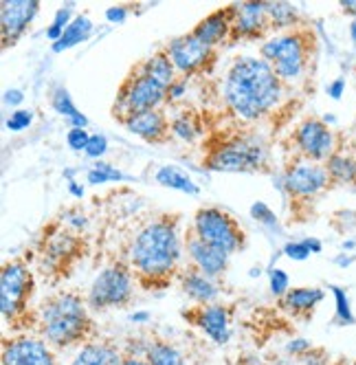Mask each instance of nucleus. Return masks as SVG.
<instances>
[{
    "label": "nucleus",
    "instance_id": "nucleus-1",
    "mask_svg": "<svg viewBox=\"0 0 356 365\" xmlns=\"http://www.w3.org/2000/svg\"><path fill=\"white\" fill-rule=\"evenodd\" d=\"M183 231L178 214H159L150 220L130 245L128 264L137 286L143 291H163L181 275L183 262Z\"/></svg>",
    "mask_w": 356,
    "mask_h": 365
},
{
    "label": "nucleus",
    "instance_id": "nucleus-2",
    "mask_svg": "<svg viewBox=\"0 0 356 365\" xmlns=\"http://www.w3.org/2000/svg\"><path fill=\"white\" fill-rule=\"evenodd\" d=\"M33 334L44 339L60 354L68 350L78 352L101 336L86 295L80 291H58L44 297L38 304V324Z\"/></svg>",
    "mask_w": 356,
    "mask_h": 365
},
{
    "label": "nucleus",
    "instance_id": "nucleus-3",
    "mask_svg": "<svg viewBox=\"0 0 356 365\" xmlns=\"http://www.w3.org/2000/svg\"><path fill=\"white\" fill-rule=\"evenodd\" d=\"M282 80L262 58H240L229 68L224 80L226 106L242 119H260L268 115L282 97Z\"/></svg>",
    "mask_w": 356,
    "mask_h": 365
},
{
    "label": "nucleus",
    "instance_id": "nucleus-4",
    "mask_svg": "<svg viewBox=\"0 0 356 365\" xmlns=\"http://www.w3.org/2000/svg\"><path fill=\"white\" fill-rule=\"evenodd\" d=\"M36 277L24 259H9L0 269V312L11 334H33L38 324Z\"/></svg>",
    "mask_w": 356,
    "mask_h": 365
},
{
    "label": "nucleus",
    "instance_id": "nucleus-5",
    "mask_svg": "<svg viewBox=\"0 0 356 365\" xmlns=\"http://www.w3.org/2000/svg\"><path fill=\"white\" fill-rule=\"evenodd\" d=\"M317 48V38L308 27H295L262 44L260 53L266 60L282 84H293L306 73L310 58Z\"/></svg>",
    "mask_w": 356,
    "mask_h": 365
},
{
    "label": "nucleus",
    "instance_id": "nucleus-6",
    "mask_svg": "<svg viewBox=\"0 0 356 365\" xmlns=\"http://www.w3.org/2000/svg\"><path fill=\"white\" fill-rule=\"evenodd\" d=\"M135 275L128 262L117 259L101 271L86 293L88 308L93 312H106L112 308H128L135 297Z\"/></svg>",
    "mask_w": 356,
    "mask_h": 365
},
{
    "label": "nucleus",
    "instance_id": "nucleus-7",
    "mask_svg": "<svg viewBox=\"0 0 356 365\" xmlns=\"http://www.w3.org/2000/svg\"><path fill=\"white\" fill-rule=\"evenodd\" d=\"M192 229L202 240L224 251L226 255L240 253L246 247V231L238 222V218L214 205L200 207V210L194 214Z\"/></svg>",
    "mask_w": 356,
    "mask_h": 365
},
{
    "label": "nucleus",
    "instance_id": "nucleus-8",
    "mask_svg": "<svg viewBox=\"0 0 356 365\" xmlns=\"http://www.w3.org/2000/svg\"><path fill=\"white\" fill-rule=\"evenodd\" d=\"M163 101H167V88L157 84L152 77H147L141 71V66H137L130 71L128 77H125L119 93H117L112 117L123 123L125 119L137 113L161 108Z\"/></svg>",
    "mask_w": 356,
    "mask_h": 365
},
{
    "label": "nucleus",
    "instance_id": "nucleus-9",
    "mask_svg": "<svg viewBox=\"0 0 356 365\" xmlns=\"http://www.w3.org/2000/svg\"><path fill=\"white\" fill-rule=\"evenodd\" d=\"M205 168L216 172H253L266 165V145L256 139H231L209 148L202 159Z\"/></svg>",
    "mask_w": 356,
    "mask_h": 365
},
{
    "label": "nucleus",
    "instance_id": "nucleus-10",
    "mask_svg": "<svg viewBox=\"0 0 356 365\" xmlns=\"http://www.w3.org/2000/svg\"><path fill=\"white\" fill-rule=\"evenodd\" d=\"M3 365H62L60 352L38 334H3L0 341Z\"/></svg>",
    "mask_w": 356,
    "mask_h": 365
},
{
    "label": "nucleus",
    "instance_id": "nucleus-11",
    "mask_svg": "<svg viewBox=\"0 0 356 365\" xmlns=\"http://www.w3.org/2000/svg\"><path fill=\"white\" fill-rule=\"evenodd\" d=\"M295 150L303 156L306 161H328L335 154V135L323 121L310 117L301 121L297 130L293 133Z\"/></svg>",
    "mask_w": 356,
    "mask_h": 365
},
{
    "label": "nucleus",
    "instance_id": "nucleus-12",
    "mask_svg": "<svg viewBox=\"0 0 356 365\" xmlns=\"http://www.w3.org/2000/svg\"><path fill=\"white\" fill-rule=\"evenodd\" d=\"M183 319L198 328L202 334L214 339L216 344H226L231 334V310L229 306L214 302V304H192L183 312Z\"/></svg>",
    "mask_w": 356,
    "mask_h": 365
},
{
    "label": "nucleus",
    "instance_id": "nucleus-13",
    "mask_svg": "<svg viewBox=\"0 0 356 365\" xmlns=\"http://www.w3.org/2000/svg\"><path fill=\"white\" fill-rule=\"evenodd\" d=\"M165 51H167V56L172 58L176 71L183 73L185 77L205 71L207 64L214 60V48L207 46V44H202L192 31L181 36V38L169 40Z\"/></svg>",
    "mask_w": 356,
    "mask_h": 365
},
{
    "label": "nucleus",
    "instance_id": "nucleus-14",
    "mask_svg": "<svg viewBox=\"0 0 356 365\" xmlns=\"http://www.w3.org/2000/svg\"><path fill=\"white\" fill-rule=\"evenodd\" d=\"M330 182V174L325 165L315 161H295L286 168L284 187L295 198H310L317 196Z\"/></svg>",
    "mask_w": 356,
    "mask_h": 365
},
{
    "label": "nucleus",
    "instance_id": "nucleus-15",
    "mask_svg": "<svg viewBox=\"0 0 356 365\" xmlns=\"http://www.w3.org/2000/svg\"><path fill=\"white\" fill-rule=\"evenodd\" d=\"M40 9L38 0H5L0 3V34H3V48L14 46L24 31L29 29L31 20Z\"/></svg>",
    "mask_w": 356,
    "mask_h": 365
},
{
    "label": "nucleus",
    "instance_id": "nucleus-16",
    "mask_svg": "<svg viewBox=\"0 0 356 365\" xmlns=\"http://www.w3.org/2000/svg\"><path fill=\"white\" fill-rule=\"evenodd\" d=\"M183 242H185V253L189 257V262L194 267H198L205 275L218 279L226 271L229 255L202 240L198 233L192 229V225H187V229L183 231Z\"/></svg>",
    "mask_w": 356,
    "mask_h": 365
},
{
    "label": "nucleus",
    "instance_id": "nucleus-17",
    "mask_svg": "<svg viewBox=\"0 0 356 365\" xmlns=\"http://www.w3.org/2000/svg\"><path fill=\"white\" fill-rule=\"evenodd\" d=\"M273 29V22L268 16V3H238L236 5V20L231 38H248L260 40Z\"/></svg>",
    "mask_w": 356,
    "mask_h": 365
},
{
    "label": "nucleus",
    "instance_id": "nucleus-18",
    "mask_svg": "<svg viewBox=\"0 0 356 365\" xmlns=\"http://www.w3.org/2000/svg\"><path fill=\"white\" fill-rule=\"evenodd\" d=\"M123 125L130 130L132 135L141 137L147 143H167L172 137V123L165 115V110H143L123 121Z\"/></svg>",
    "mask_w": 356,
    "mask_h": 365
},
{
    "label": "nucleus",
    "instance_id": "nucleus-19",
    "mask_svg": "<svg viewBox=\"0 0 356 365\" xmlns=\"http://www.w3.org/2000/svg\"><path fill=\"white\" fill-rule=\"evenodd\" d=\"M178 286L181 291L194 302V304H214L218 302L220 295V286L214 277L205 275L198 267H194L192 262H185L181 275H178Z\"/></svg>",
    "mask_w": 356,
    "mask_h": 365
},
{
    "label": "nucleus",
    "instance_id": "nucleus-20",
    "mask_svg": "<svg viewBox=\"0 0 356 365\" xmlns=\"http://www.w3.org/2000/svg\"><path fill=\"white\" fill-rule=\"evenodd\" d=\"M234 20H236V5H229L224 9H216L211 11L207 18H202L196 27L192 29V34L207 46H216L220 42H224L226 38H231V29H234Z\"/></svg>",
    "mask_w": 356,
    "mask_h": 365
},
{
    "label": "nucleus",
    "instance_id": "nucleus-21",
    "mask_svg": "<svg viewBox=\"0 0 356 365\" xmlns=\"http://www.w3.org/2000/svg\"><path fill=\"white\" fill-rule=\"evenodd\" d=\"M123 344L115 336H99L75 352L68 365H121Z\"/></svg>",
    "mask_w": 356,
    "mask_h": 365
},
{
    "label": "nucleus",
    "instance_id": "nucleus-22",
    "mask_svg": "<svg viewBox=\"0 0 356 365\" xmlns=\"http://www.w3.org/2000/svg\"><path fill=\"white\" fill-rule=\"evenodd\" d=\"M143 341L150 365H192L189 354L165 334L147 332L143 334Z\"/></svg>",
    "mask_w": 356,
    "mask_h": 365
},
{
    "label": "nucleus",
    "instance_id": "nucleus-23",
    "mask_svg": "<svg viewBox=\"0 0 356 365\" xmlns=\"http://www.w3.org/2000/svg\"><path fill=\"white\" fill-rule=\"evenodd\" d=\"M323 291L315 289V286H299V289H288L282 297H279V306H282L290 317L308 322L313 317L315 308L321 304Z\"/></svg>",
    "mask_w": 356,
    "mask_h": 365
},
{
    "label": "nucleus",
    "instance_id": "nucleus-24",
    "mask_svg": "<svg viewBox=\"0 0 356 365\" xmlns=\"http://www.w3.org/2000/svg\"><path fill=\"white\" fill-rule=\"evenodd\" d=\"M139 66L147 77H152V80H155L157 84H161L163 88H169L178 80V75H176L178 71H176V66H174V62L167 56L165 48H159L155 56H150L147 60H143Z\"/></svg>",
    "mask_w": 356,
    "mask_h": 365
},
{
    "label": "nucleus",
    "instance_id": "nucleus-25",
    "mask_svg": "<svg viewBox=\"0 0 356 365\" xmlns=\"http://www.w3.org/2000/svg\"><path fill=\"white\" fill-rule=\"evenodd\" d=\"M90 29H93V22L88 20V16H78L66 27V31L62 34V38L53 44V48L56 51H64V48H70L75 44H80L82 40L88 38Z\"/></svg>",
    "mask_w": 356,
    "mask_h": 365
},
{
    "label": "nucleus",
    "instance_id": "nucleus-26",
    "mask_svg": "<svg viewBox=\"0 0 356 365\" xmlns=\"http://www.w3.org/2000/svg\"><path fill=\"white\" fill-rule=\"evenodd\" d=\"M325 170L330 174V180L337 182H356V163L347 156L335 152L330 159L325 161Z\"/></svg>",
    "mask_w": 356,
    "mask_h": 365
},
{
    "label": "nucleus",
    "instance_id": "nucleus-27",
    "mask_svg": "<svg viewBox=\"0 0 356 365\" xmlns=\"http://www.w3.org/2000/svg\"><path fill=\"white\" fill-rule=\"evenodd\" d=\"M121 365H150L147 354H145V341L141 336H128L123 341V356Z\"/></svg>",
    "mask_w": 356,
    "mask_h": 365
},
{
    "label": "nucleus",
    "instance_id": "nucleus-28",
    "mask_svg": "<svg viewBox=\"0 0 356 365\" xmlns=\"http://www.w3.org/2000/svg\"><path fill=\"white\" fill-rule=\"evenodd\" d=\"M157 180L165 187H174V190H181V192H189V194H196V185L189 180V176H185L183 172H178L176 168H163L159 170L157 174Z\"/></svg>",
    "mask_w": 356,
    "mask_h": 365
},
{
    "label": "nucleus",
    "instance_id": "nucleus-29",
    "mask_svg": "<svg viewBox=\"0 0 356 365\" xmlns=\"http://www.w3.org/2000/svg\"><path fill=\"white\" fill-rule=\"evenodd\" d=\"M53 108H56L60 115L70 117L73 123H75V128H84V125H86V119H84L78 110H75L73 101H70V97H68V93H66L64 88H60V91L53 95Z\"/></svg>",
    "mask_w": 356,
    "mask_h": 365
},
{
    "label": "nucleus",
    "instance_id": "nucleus-30",
    "mask_svg": "<svg viewBox=\"0 0 356 365\" xmlns=\"http://www.w3.org/2000/svg\"><path fill=\"white\" fill-rule=\"evenodd\" d=\"M268 16L273 22V29H282L295 24V9L288 3H268Z\"/></svg>",
    "mask_w": 356,
    "mask_h": 365
},
{
    "label": "nucleus",
    "instance_id": "nucleus-31",
    "mask_svg": "<svg viewBox=\"0 0 356 365\" xmlns=\"http://www.w3.org/2000/svg\"><path fill=\"white\" fill-rule=\"evenodd\" d=\"M196 133H198V130H196L194 121L187 115H181V117H174L172 119V135L181 137L185 141H192L196 137Z\"/></svg>",
    "mask_w": 356,
    "mask_h": 365
},
{
    "label": "nucleus",
    "instance_id": "nucleus-32",
    "mask_svg": "<svg viewBox=\"0 0 356 365\" xmlns=\"http://www.w3.org/2000/svg\"><path fill=\"white\" fill-rule=\"evenodd\" d=\"M66 139H68V145L73 150H86L88 148V141H90V135L86 133L84 128H70Z\"/></svg>",
    "mask_w": 356,
    "mask_h": 365
},
{
    "label": "nucleus",
    "instance_id": "nucleus-33",
    "mask_svg": "<svg viewBox=\"0 0 356 365\" xmlns=\"http://www.w3.org/2000/svg\"><path fill=\"white\" fill-rule=\"evenodd\" d=\"M31 119H33V115L29 110H16L11 115V119L7 121V125H9V130H22L31 123Z\"/></svg>",
    "mask_w": 356,
    "mask_h": 365
},
{
    "label": "nucleus",
    "instance_id": "nucleus-34",
    "mask_svg": "<svg viewBox=\"0 0 356 365\" xmlns=\"http://www.w3.org/2000/svg\"><path fill=\"white\" fill-rule=\"evenodd\" d=\"M286 286H288V279H286V275L282 271H273L271 273V289H273V293L277 297H282L288 291Z\"/></svg>",
    "mask_w": 356,
    "mask_h": 365
},
{
    "label": "nucleus",
    "instance_id": "nucleus-35",
    "mask_svg": "<svg viewBox=\"0 0 356 365\" xmlns=\"http://www.w3.org/2000/svg\"><path fill=\"white\" fill-rule=\"evenodd\" d=\"M84 152H86V154H90V156L104 154V152H106V139H104V137H90L88 148H86Z\"/></svg>",
    "mask_w": 356,
    "mask_h": 365
},
{
    "label": "nucleus",
    "instance_id": "nucleus-36",
    "mask_svg": "<svg viewBox=\"0 0 356 365\" xmlns=\"http://www.w3.org/2000/svg\"><path fill=\"white\" fill-rule=\"evenodd\" d=\"M244 365H315V363H303V361H299V363H293V361H262V359H246L244 361Z\"/></svg>",
    "mask_w": 356,
    "mask_h": 365
},
{
    "label": "nucleus",
    "instance_id": "nucleus-37",
    "mask_svg": "<svg viewBox=\"0 0 356 365\" xmlns=\"http://www.w3.org/2000/svg\"><path fill=\"white\" fill-rule=\"evenodd\" d=\"M286 253L290 255V257H295V259H303L308 253H310V249H308V245L303 242V245H288L286 247Z\"/></svg>",
    "mask_w": 356,
    "mask_h": 365
},
{
    "label": "nucleus",
    "instance_id": "nucleus-38",
    "mask_svg": "<svg viewBox=\"0 0 356 365\" xmlns=\"http://www.w3.org/2000/svg\"><path fill=\"white\" fill-rule=\"evenodd\" d=\"M341 9L350 16H356V0H341Z\"/></svg>",
    "mask_w": 356,
    "mask_h": 365
},
{
    "label": "nucleus",
    "instance_id": "nucleus-39",
    "mask_svg": "<svg viewBox=\"0 0 356 365\" xmlns=\"http://www.w3.org/2000/svg\"><path fill=\"white\" fill-rule=\"evenodd\" d=\"M5 99H7V103H18L22 99V95H20V91H9Z\"/></svg>",
    "mask_w": 356,
    "mask_h": 365
},
{
    "label": "nucleus",
    "instance_id": "nucleus-40",
    "mask_svg": "<svg viewBox=\"0 0 356 365\" xmlns=\"http://www.w3.org/2000/svg\"><path fill=\"white\" fill-rule=\"evenodd\" d=\"M108 18H110V20H115V18L121 20V18H123V11H121V9H110V11H108Z\"/></svg>",
    "mask_w": 356,
    "mask_h": 365
},
{
    "label": "nucleus",
    "instance_id": "nucleus-41",
    "mask_svg": "<svg viewBox=\"0 0 356 365\" xmlns=\"http://www.w3.org/2000/svg\"><path fill=\"white\" fill-rule=\"evenodd\" d=\"M341 86H343V82H337V84H335V88H333V95H335V97H339V91H341Z\"/></svg>",
    "mask_w": 356,
    "mask_h": 365
},
{
    "label": "nucleus",
    "instance_id": "nucleus-42",
    "mask_svg": "<svg viewBox=\"0 0 356 365\" xmlns=\"http://www.w3.org/2000/svg\"><path fill=\"white\" fill-rule=\"evenodd\" d=\"M350 31H352V38L356 40V20L352 22V27H350Z\"/></svg>",
    "mask_w": 356,
    "mask_h": 365
}]
</instances>
